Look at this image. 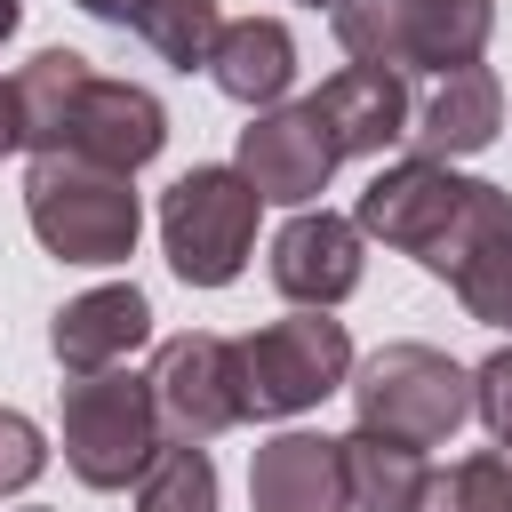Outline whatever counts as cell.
Here are the masks:
<instances>
[{"label":"cell","mask_w":512,"mask_h":512,"mask_svg":"<svg viewBox=\"0 0 512 512\" xmlns=\"http://www.w3.org/2000/svg\"><path fill=\"white\" fill-rule=\"evenodd\" d=\"M352 224H360L368 240L416 256L432 280L456 288L496 240H512V192L488 184V176H456L448 160L408 152V160H392V168L368 176Z\"/></svg>","instance_id":"1"},{"label":"cell","mask_w":512,"mask_h":512,"mask_svg":"<svg viewBox=\"0 0 512 512\" xmlns=\"http://www.w3.org/2000/svg\"><path fill=\"white\" fill-rule=\"evenodd\" d=\"M24 216H32V240L64 264H120L136 256V232H144V200L120 168H96L80 152H48L32 160L24 176Z\"/></svg>","instance_id":"2"},{"label":"cell","mask_w":512,"mask_h":512,"mask_svg":"<svg viewBox=\"0 0 512 512\" xmlns=\"http://www.w3.org/2000/svg\"><path fill=\"white\" fill-rule=\"evenodd\" d=\"M352 408L368 432L384 440H408V448H440L464 432L472 416V368H456L448 352L432 344H376L360 368H352Z\"/></svg>","instance_id":"3"},{"label":"cell","mask_w":512,"mask_h":512,"mask_svg":"<svg viewBox=\"0 0 512 512\" xmlns=\"http://www.w3.org/2000/svg\"><path fill=\"white\" fill-rule=\"evenodd\" d=\"M256 184L240 168H184L168 192H160V248L176 264L184 288H224L240 280L248 248H256Z\"/></svg>","instance_id":"4"},{"label":"cell","mask_w":512,"mask_h":512,"mask_svg":"<svg viewBox=\"0 0 512 512\" xmlns=\"http://www.w3.org/2000/svg\"><path fill=\"white\" fill-rule=\"evenodd\" d=\"M160 448V408H152V376L104 368V376H72L64 384V464L80 488H128Z\"/></svg>","instance_id":"5"},{"label":"cell","mask_w":512,"mask_h":512,"mask_svg":"<svg viewBox=\"0 0 512 512\" xmlns=\"http://www.w3.org/2000/svg\"><path fill=\"white\" fill-rule=\"evenodd\" d=\"M336 384H352V336H344V320H328V312H288V320H264L256 336H240L248 416L320 408Z\"/></svg>","instance_id":"6"},{"label":"cell","mask_w":512,"mask_h":512,"mask_svg":"<svg viewBox=\"0 0 512 512\" xmlns=\"http://www.w3.org/2000/svg\"><path fill=\"white\" fill-rule=\"evenodd\" d=\"M152 408H160V432L184 440V448H208L216 432H232L248 416V392H240V344L232 336H208V328H184L152 352Z\"/></svg>","instance_id":"7"},{"label":"cell","mask_w":512,"mask_h":512,"mask_svg":"<svg viewBox=\"0 0 512 512\" xmlns=\"http://www.w3.org/2000/svg\"><path fill=\"white\" fill-rule=\"evenodd\" d=\"M336 136L320 128V112L312 104H272V112H256L248 128H240V176L256 184V200H280V208H312L320 192H328V176H336Z\"/></svg>","instance_id":"8"},{"label":"cell","mask_w":512,"mask_h":512,"mask_svg":"<svg viewBox=\"0 0 512 512\" xmlns=\"http://www.w3.org/2000/svg\"><path fill=\"white\" fill-rule=\"evenodd\" d=\"M360 224L352 216H328V208H296L280 232H272V288L304 312H328L360 288Z\"/></svg>","instance_id":"9"},{"label":"cell","mask_w":512,"mask_h":512,"mask_svg":"<svg viewBox=\"0 0 512 512\" xmlns=\"http://www.w3.org/2000/svg\"><path fill=\"white\" fill-rule=\"evenodd\" d=\"M160 144H168V112H160L152 88H136V80H104V72L80 88L72 128H64V152L136 176L144 160H160Z\"/></svg>","instance_id":"10"},{"label":"cell","mask_w":512,"mask_h":512,"mask_svg":"<svg viewBox=\"0 0 512 512\" xmlns=\"http://www.w3.org/2000/svg\"><path fill=\"white\" fill-rule=\"evenodd\" d=\"M248 504L256 512H352L344 480V440L328 432H280L248 464Z\"/></svg>","instance_id":"11"},{"label":"cell","mask_w":512,"mask_h":512,"mask_svg":"<svg viewBox=\"0 0 512 512\" xmlns=\"http://www.w3.org/2000/svg\"><path fill=\"white\" fill-rule=\"evenodd\" d=\"M304 104H312L320 128L336 136V152H384V144H400V136L416 128L408 80L384 72V64H344V72H328Z\"/></svg>","instance_id":"12"},{"label":"cell","mask_w":512,"mask_h":512,"mask_svg":"<svg viewBox=\"0 0 512 512\" xmlns=\"http://www.w3.org/2000/svg\"><path fill=\"white\" fill-rule=\"evenodd\" d=\"M144 336H152V304H144V288H136V280L72 296V304L56 312V328H48V344H56V368H64V376H104V368H120Z\"/></svg>","instance_id":"13"},{"label":"cell","mask_w":512,"mask_h":512,"mask_svg":"<svg viewBox=\"0 0 512 512\" xmlns=\"http://www.w3.org/2000/svg\"><path fill=\"white\" fill-rule=\"evenodd\" d=\"M496 128H504V88H496V72L488 64H464V72H448V80H432V96L416 104V152L424 160H472V152H488L496 144Z\"/></svg>","instance_id":"14"},{"label":"cell","mask_w":512,"mask_h":512,"mask_svg":"<svg viewBox=\"0 0 512 512\" xmlns=\"http://www.w3.org/2000/svg\"><path fill=\"white\" fill-rule=\"evenodd\" d=\"M208 80H216L232 104L272 112V104L296 88V32H288L280 16H232L224 40H216V56H208Z\"/></svg>","instance_id":"15"},{"label":"cell","mask_w":512,"mask_h":512,"mask_svg":"<svg viewBox=\"0 0 512 512\" xmlns=\"http://www.w3.org/2000/svg\"><path fill=\"white\" fill-rule=\"evenodd\" d=\"M88 80H96V72H88L80 48H40V56L8 80V96H16V136H24L32 160L64 152V128H72V104H80Z\"/></svg>","instance_id":"16"},{"label":"cell","mask_w":512,"mask_h":512,"mask_svg":"<svg viewBox=\"0 0 512 512\" xmlns=\"http://www.w3.org/2000/svg\"><path fill=\"white\" fill-rule=\"evenodd\" d=\"M344 480H352V512H424V496H432L424 448L384 440L368 424L344 432Z\"/></svg>","instance_id":"17"},{"label":"cell","mask_w":512,"mask_h":512,"mask_svg":"<svg viewBox=\"0 0 512 512\" xmlns=\"http://www.w3.org/2000/svg\"><path fill=\"white\" fill-rule=\"evenodd\" d=\"M496 32V0H408V72H464Z\"/></svg>","instance_id":"18"},{"label":"cell","mask_w":512,"mask_h":512,"mask_svg":"<svg viewBox=\"0 0 512 512\" xmlns=\"http://www.w3.org/2000/svg\"><path fill=\"white\" fill-rule=\"evenodd\" d=\"M128 32H136L160 64L192 72V64L216 56V40H224V8H216V0H128Z\"/></svg>","instance_id":"19"},{"label":"cell","mask_w":512,"mask_h":512,"mask_svg":"<svg viewBox=\"0 0 512 512\" xmlns=\"http://www.w3.org/2000/svg\"><path fill=\"white\" fill-rule=\"evenodd\" d=\"M136 512H216V464L208 448H152V464L136 472Z\"/></svg>","instance_id":"20"},{"label":"cell","mask_w":512,"mask_h":512,"mask_svg":"<svg viewBox=\"0 0 512 512\" xmlns=\"http://www.w3.org/2000/svg\"><path fill=\"white\" fill-rule=\"evenodd\" d=\"M328 24H336L352 64H384L408 80V0H336Z\"/></svg>","instance_id":"21"},{"label":"cell","mask_w":512,"mask_h":512,"mask_svg":"<svg viewBox=\"0 0 512 512\" xmlns=\"http://www.w3.org/2000/svg\"><path fill=\"white\" fill-rule=\"evenodd\" d=\"M424 512H512V448H480V456L432 472Z\"/></svg>","instance_id":"22"},{"label":"cell","mask_w":512,"mask_h":512,"mask_svg":"<svg viewBox=\"0 0 512 512\" xmlns=\"http://www.w3.org/2000/svg\"><path fill=\"white\" fill-rule=\"evenodd\" d=\"M456 304H464L480 328H512V240H496V248L456 280Z\"/></svg>","instance_id":"23"},{"label":"cell","mask_w":512,"mask_h":512,"mask_svg":"<svg viewBox=\"0 0 512 512\" xmlns=\"http://www.w3.org/2000/svg\"><path fill=\"white\" fill-rule=\"evenodd\" d=\"M40 472H48V440H40V424H32L24 408H0V496L32 488Z\"/></svg>","instance_id":"24"},{"label":"cell","mask_w":512,"mask_h":512,"mask_svg":"<svg viewBox=\"0 0 512 512\" xmlns=\"http://www.w3.org/2000/svg\"><path fill=\"white\" fill-rule=\"evenodd\" d=\"M472 416L496 432V448H512V344L472 368Z\"/></svg>","instance_id":"25"},{"label":"cell","mask_w":512,"mask_h":512,"mask_svg":"<svg viewBox=\"0 0 512 512\" xmlns=\"http://www.w3.org/2000/svg\"><path fill=\"white\" fill-rule=\"evenodd\" d=\"M16 144H24V136H16V96H8V88H0V160H8V152H16Z\"/></svg>","instance_id":"26"},{"label":"cell","mask_w":512,"mask_h":512,"mask_svg":"<svg viewBox=\"0 0 512 512\" xmlns=\"http://www.w3.org/2000/svg\"><path fill=\"white\" fill-rule=\"evenodd\" d=\"M72 8H88V16H104V24H128V0H72Z\"/></svg>","instance_id":"27"},{"label":"cell","mask_w":512,"mask_h":512,"mask_svg":"<svg viewBox=\"0 0 512 512\" xmlns=\"http://www.w3.org/2000/svg\"><path fill=\"white\" fill-rule=\"evenodd\" d=\"M16 16H24V8H16V0H0V40L16 32Z\"/></svg>","instance_id":"28"},{"label":"cell","mask_w":512,"mask_h":512,"mask_svg":"<svg viewBox=\"0 0 512 512\" xmlns=\"http://www.w3.org/2000/svg\"><path fill=\"white\" fill-rule=\"evenodd\" d=\"M304 8H336V0H304Z\"/></svg>","instance_id":"29"}]
</instances>
